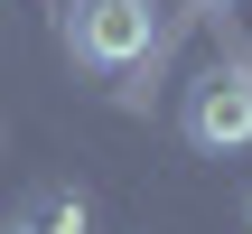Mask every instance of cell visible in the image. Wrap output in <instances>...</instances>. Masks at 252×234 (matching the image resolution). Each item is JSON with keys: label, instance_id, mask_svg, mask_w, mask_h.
Instances as JSON below:
<instances>
[{"label": "cell", "instance_id": "obj_3", "mask_svg": "<svg viewBox=\"0 0 252 234\" xmlns=\"http://www.w3.org/2000/svg\"><path fill=\"white\" fill-rule=\"evenodd\" d=\"M19 234H94V206H84L75 188H37L28 216H19Z\"/></svg>", "mask_w": 252, "mask_h": 234}, {"label": "cell", "instance_id": "obj_5", "mask_svg": "<svg viewBox=\"0 0 252 234\" xmlns=\"http://www.w3.org/2000/svg\"><path fill=\"white\" fill-rule=\"evenodd\" d=\"M9 234H19V225H9Z\"/></svg>", "mask_w": 252, "mask_h": 234}, {"label": "cell", "instance_id": "obj_2", "mask_svg": "<svg viewBox=\"0 0 252 234\" xmlns=\"http://www.w3.org/2000/svg\"><path fill=\"white\" fill-rule=\"evenodd\" d=\"M178 131H187L206 159L252 150V75L243 66H206V75L187 84V103H178Z\"/></svg>", "mask_w": 252, "mask_h": 234}, {"label": "cell", "instance_id": "obj_4", "mask_svg": "<svg viewBox=\"0 0 252 234\" xmlns=\"http://www.w3.org/2000/svg\"><path fill=\"white\" fill-rule=\"evenodd\" d=\"M243 216H252V197H243Z\"/></svg>", "mask_w": 252, "mask_h": 234}, {"label": "cell", "instance_id": "obj_1", "mask_svg": "<svg viewBox=\"0 0 252 234\" xmlns=\"http://www.w3.org/2000/svg\"><path fill=\"white\" fill-rule=\"evenodd\" d=\"M65 56L94 75H131L159 47V0H65Z\"/></svg>", "mask_w": 252, "mask_h": 234}]
</instances>
